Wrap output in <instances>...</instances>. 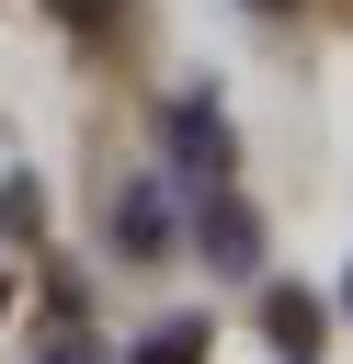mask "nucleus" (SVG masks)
Segmentation results:
<instances>
[{
    "instance_id": "20e7f679",
    "label": "nucleus",
    "mask_w": 353,
    "mask_h": 364,
    "mask_svg": "<svg viewBox=\"0 0 353 364\" xmlns=\"http://www.w3.org/2000/svg\"><path fill=\"white\" fill-rule=\"evenodd\" d=\"M205 353V318H159L148 341H137V364H194Z\"/></svg>"
},
{
    "instance_id": "f03ea898",
    "label": "nucleus",
    "mask_w": 353,
    "mask_h": 364,
    "mask_svg": "<svg viewBox=\"0 0 353 364\" xmlns=\"http://www.w3.org/2000/svg\"><path fill=\"white\" fill-rule=\"evenodd\" d=\"M171 148H182V171H194V182H216V171H228V125H216L205 102H182V114H171Z\"/></svg>"
},
{
    "instance_id": "f257e3e1",
    "label": "nucleus",
    "mask_w": 353,
    "mask_h": 364,
    "mask_svg": "<svg viewBox=\"0 0 353 364\" xmlns=\"http://www.w3.org/2000/svg\"><path fill=\"white\" fill-rule=\"evenodd\" d=\"M205 250H216V273H251V262H262L251 205H239V193H216V182H205Z\"/></svg>"
},
{
    "instance_id": "7ed1b4c3",
    "label": "nucleus",
    "mask_w": 353,
    "mask_h": 364,
    "mask_svg": "<svg viewBox=\"0 0 353 364\" xmlns=\"http://www.w3.org/2000/svg\"><path fill=\"white\" fill-rule=\"evenodd\" d=\"M262 330H273V341H285V353L307 364V353H319V296H296V284H273V296H262Z\"/></svg>"
},
{
    "instance_id": "39448f33",
    "label": "nucleus",
    "mask_w": 353,
    "mask_h": 364,
    "mask_svg": "<svg viewBox=\"0 0 353 364\" xmlns=\"http://www.w3.org/2000/svg\"><path fill=\"white\" fill-rule=\"evenodd\" d=\"M57 11H68L80 34H91V23H114V0H57Z\"/></svg>"
}]
</instances>
